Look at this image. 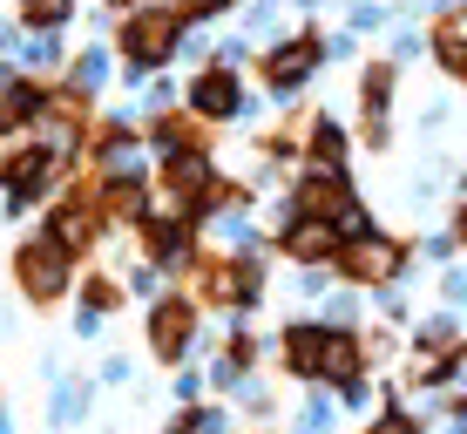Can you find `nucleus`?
Wrapping results in <instances>:
<instances>
[{
  "mask_svg": "<svg viewBox=\"0 0 467 434\" xmlns=\"http://www.w3.org/2000/svg\"><path fill=\"white\" fill-rule=\"evenodd\" d=\"M68 21V0H27V27H61Z\"/></svg>",
  "mask_w": 467,
  "mask_h": 434,
  "instance_id": "14",
  "label": "nucleus"
},
{
  "mask_svg": "<svg viewBox=\"0 0 467 434\" xmlns=\"http://www.w3.org/2000/svg\"><path fill=\"white\" fill-rule=\"evenodd\" d=\"M197 326H203L197 292H163V299L150 305V326H142L150 360H156V366H183L190 353H197Z\"/></svg>",
  "mask_w": 467,
  "mask_h": 434,
  "instance_id": "2",
  "label": "nucleus"
},
{
  "mask_svg": "<svg viewBox=\"0 0 467 434\" xmlns=\"http://www.w3.org/2000/svg\"><path fill=\"white\" fill-rule=\"evenodd\" d=\"M413 265V245L407 238H386V231H366V238H346L339 259H332V279L352 285V292H386L400 285Z\"/></svg>",
  "mask_w": 467,
  "mask_h": 434,
  "instance_id": "1",
  "label": "nucleus"
},
{
  "mask_svg": "<svg viewBox=\"0 0 467 434\" xmlns=\"http://www.w3.org/2000/svg\"><path fill=\"white\" fill-rule=\"evenodd\" d=\"M312 55H318V41H312V35H305V41H285L278 55L265 61V82H271V89H298L305 75H312Z\"/></svg>",
  "mask_w": 467,
  "mask_h": 434,
  "instance_id": "9",
  "label": "nucleus"
},
{
  "mask_svg": "<svg viewBox=\"0 0 467 434\" xmlns=\"http://www.w3.org/2000/svg\"><path fill=\"white\" fill-rule=\"evenodd\" d=\"M366 366H373V353H366V333L359 326H326V353H318V387L346 394L366 380Z\"/></svg>",
  "mask_w": 467,
  "mask_h": 434,
  "instance_id": "5",
  "label": "nucleus"
},
{
  "mask_svg": "<svg viewBox=\"0 0 467 434\" xmlns=\"http://www.w3.org/2000/svg\"><path fill=\"white\" fill-rule=\"evenodd\" d=\"M359 434H427V421L400 400V387H386V394H379V414H366Z\"/></svg>",
  "mask_w": 467,
  "mask_h": 434,
  "instance_id": "10",
  "label": "nucleus"
},
{
  "mask_svg": "<svg viewBox=\"0 0 467 434\" xmlns=\"http://www.w3.org/2000/svg\"><path fill=\"white\" fill-rule=\"evenodd\" d=\"M190 109H197L203 122L237 116V75H231V69H203L197 82H190Z\"/></svg>",
  "mask_w": 467,
  "mask_h": 434,
  "instance_id": "7",
  "label": "nucleus"
},
{
  "mask_svg": "<svg viewBox=\"0 0 467 434\" xmlns=\"http://www.w3.org/2000/svg\"><path fill=\"white\" fill-rule=\"evenodd\" d=\"M454 414H467V387H461V394H454Z\"/></svg>",
  "mask_w": 467,
  "mask_h": 434,
  "instance_id": "16",
  "label": "nucleus"
},
{
  "mask_svg": "<svg viewBox=\"0 0 467 434\" xmlns=\"http://www.w3.org/2000/svg\"><path fill=\"white\" fill-rule=\"evenodd\" d=\"M318 353H326V319H292L278 333V366L305 387H318Z\"/></svg>",
  "mask_w": 467,
  "mask_h": 434,
  "instance_id": "6",
  "label": "nucleus"
},
{
  "mask_svg": "<svg viewBox=\"0 0 467 434\" xmlns=\"http://www.w3.org/2000/svg\"><path fill=\"white\" fill-rule=\"evenodd\" d=\"M14 279H21V292L35 305H55V299H68V285H75V259L41 231V238H27V245L14 251Z\"/></svg>",
  "mask_w": 467,
  "mask_h": 434,
  "instance_id": "3",
  "label": "nucleus"
},
{
  "mask_svg": "<svg viewBox=\"0 0 467 434\" xmlns=\"http://www.w3.org/2000/svg\"><path fill=\"white\" fill-rule=\"evenodd\" d=\"M305 150H312V170H346V136L332 130L326 116L312 122V136H305Z\"/></svg>",
  "mask_w": 467,
  "mask_h": 434,
  "instance_id": "12",
  "label": "nucleus"
},
{
  "mask_svg": "<svg viewBox=\"0 0 467 434\" xmlns=\"http://www.w3.org/2000/svg\"><path fill=\"white\" fill-rule=\"evenodd\" d=\"M88 387H95V380H61L55 400H47V421H55V428H75V421L88 414Z\"/></svg>",
  "mask_w": 467,
  "mask_h": 434,
  "instance_id": "11",
  "label": "nucleus"
},
{
  "mask_svg": "<svg viewBox=\"0 0 467 434\" xmlns=\"http://www.w3.org/2000/svg\"><path fill=\"white\" fill-rule=\"evenodd\" d=\"M116 305H122V285H116V279H102V271H95V279H82V312L109 319Z\"/></svg>",
  "mask_w": 467,
  "mask_h": 434,
  "instance_id": "13",
  "label": "nucleus"
},
{
  "mask_svg": "<svg viewBox=\"0 0 467 434\" xmlns=\"http://www.w3.org/2000/svg\"><path fill=\"white\" fill-rule=\"evenodd\" d=\"M441 299L461 312V305H467V271H441Z\"/></svg>",
  "mask_w": 467,
  "mask_h": 434,
  "instance_id": "15",
  "label": "nucleus"
},
{
  "mask_svg": "<svg viewBox=\"0 0 467 434\" xmlns=\"http://www.w3.org/2000/svg\"><path fill=\"white\" fill-rule=\"evenodd\" d=\"M176 35H183V14L176 7H142V14H129V27H122V55L136 61V69H156V61H170Z\"/></svg>",
  "mask_w": 467,
  "mask_h": 434,
  "instance_id": "4",
  "label": "nucleus"
},
{
  "mask_svg": "<svg viewBox=\"0 0 467 434\" xmlns=\"http://www.w3.org/2000/svg\"><path fill=\"white\" fill-rule=\"evenodd\" d=\"M156 143L170 150V164H176V156H203V150H211V122H203V116H163V122H156Z\"/></svg>",
  "mask_w": 467,
  "mask_h": 434,
  "instance_id": "8",
  "label": "nucleus"
}]
</instances>
